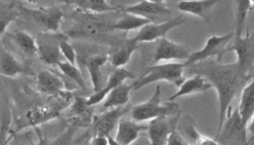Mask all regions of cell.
Instances as JSON below:
<instances>
[{
  "mask_svg": "<svg viewBox=\"0 0 254 145\" xmlns=\"http://www.w3.org/2000/svg\"><path fill=\"white\" fill-rule=\"evenodd\" d=\"M71 4L75 5L76 8L84 12L95 13V14H105L109 12L119 10L121 7L111 5L105 0H85L71 2Z\"/></svg>",
  "mask_w": 254,
  "mask_h": 145,
  "instance_id": "27",
  "label": "cell"
},
{
  "mask_svg": "<svg viewBox=\"0 0 254 145\" xmlns=\"http://www.w3.org/2000/svg\"><path fill=\"white\" fill-rule=\"evenodd\" d=\"M214 139L222 145L229 144L247 145L251 141H253V138L248 141L247 127L243 124L237 108L234 109L233 113H231L230 109L222 128Z\"/></svg>",
  "mask_w": 254,
  "mask_h": 145,
  "instance_id": "5",
  "label": "cell"
},
{
  "mask_svg": "<svg viewBox=\"0 0 254 145\" xmlns=\"http://www.w3.org/2000/svg\"><path fill=\"white\" fill-rule=\"evenodd\" d=\"M144 130H147V125H143L132 119L123 117L117 124V133L114 139L118 145H131L137 140L140 133Z\"/></svg>",
  "mask_w": 254,
  "mask_h": 145,
  "instance_id": "16",
  "label": "cell"
},
{
  "mask_svg": "<svg viewBox=\"0 0 254 145\" xmlns=\"http://www.w3.org/2000/svg\"><path fill=\"white\" fill-rule=\"evenodd\" d=\"M220 1L217 0H205V1H181L178 2L176 7L178 10L190 14L191 16L201 17L206 22L212 19V9L218 5Z\"/></svg>",
  "mask_w": 254,
  "mask_h": 145,
  "instance_id": "18",
  "label": "cell"
},
{
  "mask_svg": "<svg viewBox=\"0 0 254 145\" xmlns=\"http://www.w3.org/2000/svg\"><path fill=\"white\" fill-rule=\"evenodd\" d=\"M152 20H149L147 18H144L142 16L124 13V15L115 24L109 26V28L128 32V31H132L136 29H141L144 26L150 24Z\"/></svg>",
  "mask_w": 254,
  "mask_h": 145,
  "instance_id": "26",
  "label": "cell"
},
{
  "mask_svg": "<svg viewBox=\"0 0 254 145\" xmlns=\"http://www.w3.org/2000/svg\"><path fill=\"white\" fill-rule=\"evenodd\" d=\"M252 143H253V141H251V142H250L249 144H248V145H252Z\"/></svg>",
  "mask_w": 254,
  "mask_h": 145,
  "instance_id": "38",
  "label": "cell"
},
{
  "mask_svg": "<svg viewBox=\"0 0 254 145\" xmlns=\"http://www.w3.org/2000/svg\"><path fill=\"white\" fill-rule=\"evenodd\" d=\"M191 71L196 75L205 77L212 85L218 95L219 101V120L216 135L219 134L224 123L228 112L231 108V102L252 76L243 75L238 70L236 64H222L216 59H210L199 64L191 65Z\"/></svg>",
  "mask_w": 254,
  "mask_h": 145,
  "instance_id": "1",
  "label": "cell"
},
{
  "mask_svg": "<svg viewBox=\"0 0 254 145\" xmlns=\"http://www.w3.org/2000/svg\"><path fill=\"white\" fill-rule=\"evenodd\" d=\"M29 12L34 21L45 29L46 32H58L64 16L63 12L59 8L52 6L48 8H37Z\"/></svg>",
  "mask_w": 254,
  "mask_h": 145,
  "instance_id": "13",
  "label": "cell"
},
{
  "mask_svg": "<svg viewBox=\"0 0 254 145\" xmlns=\"http://www.w3.org/2000/svg\"><path fill=\"white\" fill-rule=\"evenodd\" d=\"M134 78H135V75L131 71L127 70L124 67L116 68L112 72L111 75H109L108 80L106 82L105 86H103L100 90L95 92V94H93L91 97L86 99L87 105L90 107L100 103L106 99L107 95L113 91L115 88H117V86L124 84L125 81L128 79H134Z\"/></svg>",
  "mask_w": 254,
  "mask_h": 145,
  "instance_id": "11",
  "label": "cell"
},
{
  "mask_svg": "<svg viewBox=\"0 0 254 145\" xmlns=\"http://www.w3.org/2000/svg\"><path fill=\"white\" fill-rule=\"evenodd\" d=\"M177 131L183 135L190 145H222L215 139L209 138L201 135L194 125V122L190 117L179 121L177 125Z\"/></svg>",
  "mask_w": 254,
  "mask_h": 145,
  "instance_id": "21",
  "label": "cell"
},
{
  "mask_svg": "<svg viewBox=\"0 0 254 145\" xmlns=\"http://www.w3.org/2000/svg\"><path fill=\"white\" fill-rule=\"evenodd\" d=\"M233 51L236 54V66L246 76H252L254 65V42L253 36L247 33L240 38H233V44L228 47L226 53Z\"/></svg>",
  "mask_w": 254,
  "mask_h": 145,
  "instance_id": "6",
  "label": "cell"
},
{
  "mask_svg": "<svg viewBox=\"0 0 254 145\" xmlns=\"http://www.w3.org/2000/svg\"><path fill=\"white\" fill-rule=\"evenodd\" d=\"M185 22L186 19L182 16L162 23L151 22L148 25L141 28L134 38L137 40L138 43H150L158 41L165 38L167 33H169L172 29L180 27L181 25L185 24Z\"/></svg>",
  "mask_w": 254,
  "mask_h": 145,
  "instance_id": "8",
  "label": "cell"
},
{
  "mask_svg": "<svg viewBox=\"0 0 254 145\" xmlns=\"http://www.w3.org/2000/svg\"><path fill=\"white\" fill-rule=\"evenodd\" d=\"M181 115V114H180ZM180 115L160 117L149 122L147 125L150 145H165L170 135L177 129Z\"/></svg>",
  "mask_w": 254,
  "mask_h": 145,
  "instance_id": "9",
  "label": "cell"
},
{
  "mask_svg": "<svg viewBox=\"0 0 254 145\" xmlns=\"http://www.w3.org/2000/svg\"><path fill=\"white\" fill-rule=\"evenodd\" d=\"M211 88H212V85L209 83V81L207 80L205 77H203L201 75H193L190 78L185 79V81L178 87V90L175 95L169 97L168 101L175 102V100H177L181 97L206 93Z\"/></svg>",
  "mask_w": 254,
  "mask_h": 145,
  "instance_id": "17",
  "label": "cell"
},
{
  "mask_svg": "<svg viewBox=\"0 0 254 145\" xmlns=\"http://www.w3.org/2000/svg\"><path fill=\"white\" fill-rule=\"evenodd\" d=\"M23 72L24 67L21 63L7 50L0 47V75L14 78Z\"/></svg>",
  "mask_w": 254,
  "mask_h": 145,
  "instance_id": "23",
  "label": "cell"
},
{
  "mask_svg": "<svg viewBox=\"0 0 254 145\" xmlns=\"http://www.w3.org/2000/svg\"><path fill=\"white\" fill-rule=\"evenodd\" d=\"M233 33H229L224 36H212L207 39L202 48L190 53L188 59L184 63L186 67L199 64L207 60L216 59L222 62L223 55L230 43L233 41Z\"/></svg>",
  "mask_w": 254,
  "mask_h": 145,
  "instance_id": "4",
  "label": "cell"
},
{
  "mask_svg": "<svg viewBox=\"0 0 254 145\" xmlns=\"http://www.w3.org/2000/svg\"><path fill=\"white\" fill-rule=\"evenodd\" d=\"M107 62L108 56L105 54H97L87 60L86 69L89 73L91 83L95 92H97L102 88V69Z\"/></svg>",
  "mask_w": 254,
  "mask_h": 145,
  "instance_id": "24",
  "label": "cell"
},
{
  "mask_svg": "<svg viewBox=\"0 0 254 145\" xmlns=\"http://www.w3.org/2000/svg\"><path fill=\"white\" fill-rule=\"evenodd\" d=\"M190 54L189 50L185 46L175 43L167 38H162L157 41L153 55V62L154 65L162 62L169 63L180 60H185L186 62Z\"/></svg>",
  "mask_w": 254,
  "mask_h": 145,
  "instance_id": "10",
  "label": "cell"
},
{
  "mask_svg": "<svg viewBox=\"0 0 254 145\" xmlns=\"http://www.w3.org/2000/svg\"><path fill=\"white\" fill-rule=\"evenodd\" d=\"M128 107L114 108L105 111L100 116L95 119L94 124V132L95 135H110L112 131L117 128L119 121L129 112Z\"/></svg>",
  "mask_w": 254,
  "mask_h": 145,
  "instance_id": "14",
  "label": "cell"
},
{
  "mask_svg": "<svg viewBox=\"0 0 254 145\" xmlns=\"http://www.w3.org/2000/svg\"><path fill=\"white\" fill-rule=\"evenodd\" d=\"M105 28L95 22H85L79 27L74 29V35L84 36L85 38H97L104 32Z\"/></svg>",
  "mask_w": 254,
  "mask_h": 145,
  "instance_id": "31",
  "label": "cell"
},
{
  "mask_svg": "<svg viewBox=\"0 0 254 145\" xmlns=\"http://www.w3.org/2000/svg\"><path fill=\"white\" fill-rule=\"evenodd\" d=\"M16 17L17 14L13 6H0V35L5 33L6 28L16 20Z\"/></svg>",
  "mask_w": 254,
  "mask_h": 145,
  "instance_id": "32",
  "label": "cell"
},
{
  "mask_svg": "<svg viewBox=\"0 0 254 145\" xmlns=\"http://www.w3.org/2000/svg\"><path fill=\"white\" fill-rule=\"evenodd\" d=\"M253 1H235V31L233 38H240L244 36V28L246 27L248 16L254 8Z\"/></svg>",
  "mask_w": 254,
  "mask_h": 145,
  "instance_id": "25",
  "label": "cell"
},
{
  "mask_svg": "<svg viewBox=\"0 0 254 145\" xmlns=\"http://www.w3.org/2000/svg\"><path fill=\"white\" fill-rule=\"evenodd\" d=\"M107 138H108V142H109V145H120L117 144V142L115 141V139L112 137L111 135H107Z\"/></svg>",
  "mask_w": 254,
  "mask_h": 145,
  "instance_id": "37",
  "label": "cell"
},
{
  "mask_svg": "<svg viewBox=\"0 0 254 145\" xmlns=\"http://www.w3.org/2000/svg\"><path fill=\"white\" fill-rule=\"evenodd\" d=\"M59 114V113L53 108L48 106H37L29 110L26 117L29 124L32 125H37L58 117Z\"/></svg>",
  "mask_w": 254,
  "mask_h": 145,
  "instance_id": "29",
  "label": "cell"
},
{
  "mask_svg": "<svg viewBox=\"0 0 254 145\" xmlns=\"http://www.w3.org/2000/svg\"><path fill=\"white\" fill-rule=\"evenodd\" d=\"M10 122L7 119H3L0 123V145H7L9 144L13 135L9 133Z\"/></svg>",
  "mask_w": 254,
  "mask_h": 145,
  "instance_id": "34",
  "label": "cell"
},
{
  "mask_svg": "<svg viewBox=\"0 0 254 145\" xmlns=\"http://www.w3.org/2000/svg\"><path fill=\"white\" fill-rule=\"evenodd\" d=\"M90 145H109L107 136L95 135L91 140Z\"/></svg>",
  "mask_w": 254,
  "mask_h": 145,
  "instance_id": "36",
  "label": "cell"
},
{
  "mask_svg": "<svg viewBox=\"0 0 254 145\" xmlns=\"http://www.w3.org/2000/svg\"><path fill=\"white\" fill-rule=\"evenodd\" d=\"M9 38L24 53L29 55L37 54V42L30 34L25 31H17L10 34Z\"/></svg>",
  "mask_w": 254,
  "mask_h": 145,
  "instance_id": "28",
  "label": "cell"
},
{
  "mask_svg": "<svg viewBox=\"0 0 254 145\" xmlns=\"http://www.w3.org/2000/svg\"><path fill=\"white\" fill-rule=\"evenodd\" d=\"M64 35H57L55 33L45 32L39 35L36 39L37 42V54L43 63L49 65H59L64 61L60 53L59 44L65 39Z\"/></svg>",
  "mask_w": 254,
  "mask_h": 145,
  "instance_id": "7",
  "label": "cell"
},
{
  "mask_svg": "<svg viewBox=\"0 0 254 145\" xmlns=\"http://www.w3.org/2000/svg\"><path fill=\"white\" fill-rule=\"evenodd\" d=\"M59 48H60V53L62 54L64 61L71 65H75L76 54H75L73 46L67 41V38L64 39L60 42Z\"/></svg>",
  "mask_w": 254,
  "mask_h": 145,
  "instance_id": "33",
  "label": "cell"
},
{
  "mask_svg": "<svg viewBox=\"0 0 254 145\" xmlns=\"http://www.w3.org/2000/svg\"><path fill=\"white\" fill-rule=\"evenodd\" d=\"M124 13L142 16L149 20L151 16H167L172 14L169 6L163 1H141L120 8Z\"/></svg>",
  "mask_w": 254,
  "mask_h": 145,
  "instance_id": "12",
  "label": "cell"
},
{
  "mask_svg": "<svg viewBox=\"0 0 254 145\" xmlns=\"http://www.w3.org/2000/svg\"><path fill=\"white\" fill-rule=\"evenodd\" d=\"M58 67L64 76H66L70 80L73 81L76 86H79L80 88L85 89V79L76 65H71L65 61H62L58 65Z\"/></svg>",
  "mask_w": 254,
  "mask_h": 145,
  "instance_id": "30",
  "label": "cell"
},
{
  "mask_svg": "<svg viewBox=\"0 0 254 145\" xmlns=\"http://www.w3.org/2000/svg\"><path fill=\"white\" fill-rule=\"evenodd\" d=\"M162 90L160 86H156L154 95L146 102L139 103L131 108V117L137 123L150 122L160 117H172L180 115L179 105L175 102H162Z\"/></svg>",
  "mask_w": 254,
  "mask_h": 145,
  "instance_id": "2",
  "label": "cell"
},
{
  "mask_svg": "<svg viewBox=\"0 0 254 145\" xmlns=\"http://www.w3.org/2000/svg\"><path fill=\"white\" fill-rule=\"evenodd\" d=\"M186 66L184 63L179 62H169L164 64H156L150 66L145 73L137 80L132 82L133 89L132 91H137L144 86L157 82H168L175 86L179 87L181 84L185 81L184 72Z\"/></svg>",
  "mask_w": 254,
  "mask_h": 145,
  "instance_id": "3",
  "label": "cell"
},
{
  "mask_svg": "<svg viewBox=\"0 0 254 145\" xmlns=\"http://www.w3.org/2000/svg\"><path fill=\"white\" fill-rule=\"evenodd\" d=\"M37 90L46 96H59L65 90V84L59 75L48 70H41L37 76Z\"/></svg>",
  "mask_w": 254,
  "mask_h": 145,
  "instance_id": "19",
  "label": "cell"
},
{
  "mask_svg": "<svg viewBox=\"0 0 254 145\" xmlns=\"http://www.w3.org/2000/svg\"><path fill=\"white\" fill-rule=\"evenodd\" d=\"M133 89V85H127L124 83L117 86L113 91L110 92L106 99L103 101L102 108L104 111H107L114 108L124 107L130 100V96Z\"/></svg>",
  "mask_w": 254,
  "mask_h": 145,
  "instance_id": "22",
  "label": "cell"
},
{
  "mask_svg": "<svg viewBox=\"0 0 254 145\" xmlns=\"http://www.w3.org/2000/svg\"><path fill=\"white\" fill-rule=\"evenodd\" d=\"M139 45L135 38H127L122 40L112 48L109 52L108 62L115 68H120L127 65L132 57V54L139 49Z\"/></svg>",
  "mask_w": 254,
  "mask_h": 145,
  "instance_id": "15",
  "label": "cell"
},
{
  "mask_svg": "<svg viewBox=\"0 0 254 145\" xmlns=\"http://www.w3.org/2000/svg\"><path fill=\"white\" fill-rule=\"evenodd\" d=\"M237 110L243 124L246 127L249 125L250 123L254 122V87L253 78L250 79L249 82L243 87L241 91L240 102Z\"/></svg>",
  "mask_w": 254,
  "mask_h": 145,
  "instance_id": "20",
  "label": "cell"
},
{
  "mask_svg": "<svg viewBox=\"0 0 254 145\" xmlns=\"http://www.w3.org/2000/svg\"><path fill=\"white\" fill-rule=\"evenodd\" d=\"M165 145H190L188 141L181 135L180 133L175 130L171 135H170L168 140L166 142Z\"/></svg>",
  "mask_w": 254,
  "mask_h": 145,
  "instance_id": "35",
  "label": "cell"
}]
</instances>
